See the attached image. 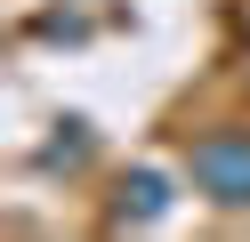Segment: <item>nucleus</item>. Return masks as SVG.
<instances>
[{"label":"nucleus","mask_w":250,"mask_h":242,"mask_svg":"<svg viewBox=\"0 0 250 242\" xmlns=\"http://www.w3.org/2000/svg\"><path fill=\"white\" fill-rule=\"evenodd\" d=\"M186 170H194V186H210L218 202H250V129L202 137L194 154H186Z\"/></svg>","instance_id":"1"}]
</instances>
